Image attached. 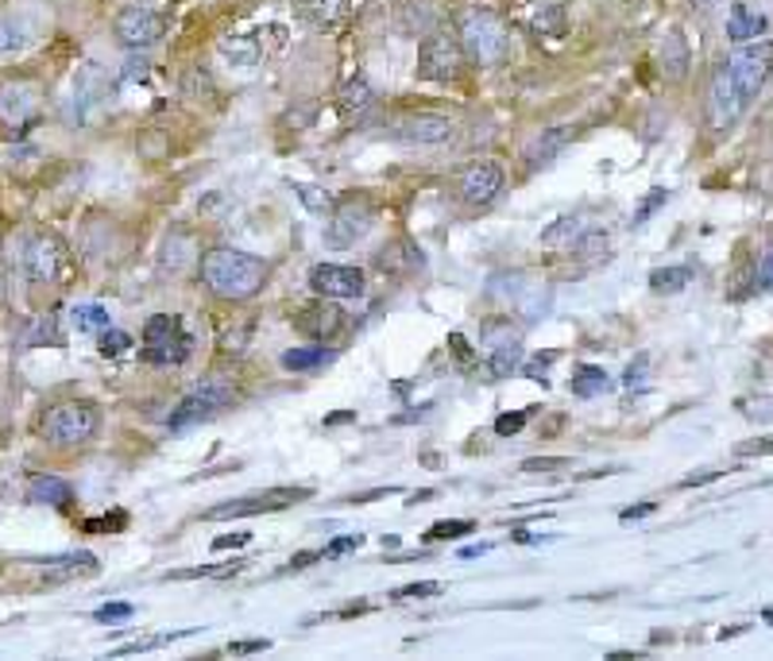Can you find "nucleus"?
<instances>
[{"mask_svg":"<svg viewBox=\"0 0 773 661\" xmlns=\"http://www.w3.org/2000/svg\"><path fill=\"white\" fill-rule=\"evenodd\" d=\"M754 290H773V252H765L758 260V272H754Z\"/></svg>","mask_w":773,"mask_h":661,"instance_id":"a18cd8bd","label":"nucleus"},{"mask_svg":"<svg viewBox=\"0 0 773 661\" xmlns=\"http://www.w3.org/2000/svg\"><path fill=\"white\" fill-rule=\"evenodd\" d=\"M460 47L476 67H503L510 55V27L499 12L492 9H468L460 16Z\"/></svg>","mask_w":773,"mask_h":661,"instance_id":"f03ea898","label":"nucleus"},{"mask_svg":"<svg viewBox=\"0 0 773 661\" xmlns=\"http://www.w3.org/2000/svg\"><path fill=\"white\" fill-rule=\"evenodd\" d=\"M97 348H101V357H124L128 348H132V337L109 325V329L101 333V340H97Z\"/></svg>","mask_w":773,"mask_h":661,"instance_id":"4c0bfd02","label":"nucleus"},{"mask_svg":"<svg viewBox=\"0 0 773 661\" xmlns=\"http://www.w3.org/2000/svg\"><path fill=\"white\" fill-rule=\"evenodd\" d=\"M128 518L124 515H112V518H94V522H85V530H89V534H97V530H120V526H124Z\"/></svg>","mask_w":773,"mask_h":661,"instance_id":"603ef678","label":"nucleus"},{"mask_svg":"<svg viewBox=\"0 0 773 661\" xmlns=\"http://www.w3.org/2000/svg\"><path fill=\"white\" fill-rule=\"evenodd\" d=\"M739 457H770L773 453V437H758V441H742L739 449Z\"/></svg>","mask_w":773,"mask_h":661,"instance_id":"09e8293b","label":"nucleus"},{"mask_svg":"<svg viewBox=\"0 0 773 661\" xmlns=\"http://www.w3.org/2000/svg\"><path fill=\"white\" fill-rule=\"evenodd\" d=\"M190 348H194V340L174 314H155L144 325V360H152V364L179 368L190 360Z\"/></svg>","mask_w":773,"mask_h":661,"instance_id":"20e7f679","label":"nucleus"},{"mask_svg":"<svg viewBox=\"0 0 773 661\" xmlns=\"http://www.w3.org/2000/svg\"><path fill=\"white\" fill-rule=\"evenodd\" d=\"M487 550H492V545H468L464 557H480V553H487Z\"/></svg>","mask_w":773,"mask_h":661,"instance_id":"bf43d9fd","label":"nucleus"},{"mask_svg":"<svg viewBox=\"0 0 773 661\" xmlns=\"http://www.w3.org/2000/svg\"><path fill=\"white\" fill-rule=\"evenodd\" d=\"M352 414H333V418H325V425H340V422H349Z\"/></svg>","mask_w":773,"mask_h":661,"instance_id":"052dcab7","label":"nucleus"},{"mask_svg":"<svg viewBox=\"0 0 773 661\" xmlns=\"http://www.w3.org/2000/svg\"><path fill=\"white\" fill-rule=\"evenodd\" d=\"M449 345L457 348V357H460V360H468V357H472V352H468V340L460 337V333H452V337H449Z\"/></svg>","mask_w":773,"mask_h":661,"instance_id":"6e6d98bb","label":"nucleus"},{"mask_svg":"<svg viewBox=\"0 0 773 661\" xmlns=\"http://www.w3.org/2000/svg\"><path fill=\"white\" fill-rule=\"evenodd\" d=\"M642 653H630V650H615V653H607V661H638Z\"/></svg>","mask_w":773,"mask_h":661,"instance_id":"13d9d810","label":"nucleus"},{"mask_svg":"<svg viewBox=\"0 0 773 661\" xmlns=\"http://www.w3.org/2000/svg\"><path fill=\"white\" fill-rule=\"evenodd\" d=\"M132 615H136L132 603H105V608H97V623H124Z\"/></svg>","mask_w":773,"mask_h":661,"instance_id":"79ce46f5","label":"nucleus"},{"mask_svg":"<svg viewBox=\"0 0 773 661\" xmlns=\"http://www.w3.org/2000/svg\"><path fill=\"white\" fill-rule=\"evenodd\" d=\"M62 260H67V252H62V244L55 237H35L32 244H27L24 252V275L32 283H55L62 272Z\"/></svg>","mask_w":773,"mask_h":661,"instance_id":"dca6fc26","label":"nucleus"},{"mask_svg":"<svg viewBox=\"0 0 773 661\" xmlns=\"http://www.w3.org/2000/svg\"><path fill=\"white\" fill-rule=\"evenodd\" d=\"M476 530V522L472 518H445V522H434L430 530H425V538L430 542H452V538H464Z\"/></svg>","mask_w":773,"mask_h":661,"instance_id":"f704fd0d","label":"nucleus"},{"mask_svg":"<svg viewBox=\"0 0 773 661\" xmlns=\"http://www.w3.org/2000/svg\"><path fill=\"white\" fill-rule=\"evenodd\" d=\"M607 387H612V375H607L604 368H595V364L572 368L569 390L577 395V399H595V395H604Z\"/></svg>","mask_w":773,"mask_h":661,"instance_id":"a878e982","label":"nucleus"},{"mask_svg":"<svg viewBox=\"0 0 773 661\" xmlns=\"http://www.w3.org/2000/svg\"><path fill=\"white\" fill-rule=\"evenodd\" d=\"M689 283H692L689 267H657V272L650 275V290H654V295H680Z\"/></svg>","mask_w":773,"mask_h":661,"instance_id":"c756f323","label":"nucleus"},{"mask_svg":"<svg viewBox=\"0 0 773 661\" xmlns=\"http://www.w3.org/2000/svg\"><path fill=\"white\" fill-rule=\"evenodd\" d=\"M325 360H329L325 348H287V352H282V368H287V372H314Z\"/></svg>","mask_w":773,"mask_h":661,"instance_id":"2f4dec72","label":"nucleus"},{"mask_svg":"<svg viewBox=\"0 0 773 661\" xmlns=\"http://www.w3.org/2000/svg\"><path fill=\"white\" fill-rule=\"evenodd\" d=\"M70 325H74L77 333H105L109 329V310L97 302H77L74 310H70Z\"/></svg>","mask_w":773,"mask_h":661,"instance_id":"c85d7f7f","label":"nucleus"},{"mask_svg":"<svg viewBox=\"0 0 773 661\" xmlns=\"http://www.w3.org/2000/svg\"><path fill=\"white\" fill-rule=\"evenodd\" d=\"M557 468H569V457H530V460H522V472L527 476L557 472Z\"/></svg>","mask_w":773,"mask_h":661,"instance_id":"a19ab883","label":"nucleus"},{"mask_svg":"<svg viewBox=\"0 0 773 661\" xmlns=\"http://www.w3.org/2000/svg\"><path fill=\"white\" fill-rule=\"evenodd\" d=\"M720 468H708V472H697V476H685L680 480V488H704V483H712V480H720Z\"/></svg>","mask_w":773,"mask_h":661,"instance_id":"864d4df0","label":"nucleus"},{"mask_svg":"<svg viewBox=\"0 0 773 661\" xmlns=\"http://www.w3.org/2000/svg\"><path fill=\"white\" fill-rule=\"evenodd\" d=\"M445 588L437 580H422V585H407L395 592V600H430V596H442Z\"/></svg>","mask_w":773,"mask_h":661,"instance_id":"ea45409f","label":"nucleus"},{"mask_svg":"<svg viewBox=\"0 0 773 661\" xmlns=\"http://www.w3.org/2000/svg\"><path fill=\"white\" fill-rule=\"evenodd\" d=\"M665 202H669V190H662V187L650 190V194L642 197V205H638V209H635V225H647V220L654 217V213L662 209Z\"/></svg>","mask_w":773,"mask_h":661,"instance_id":"58836bf2","label":"nucleus"},{"mask_svg":"<svg viewBox=\"0 0 773 661\" xmlns=\"http://www.w3.org/2000/svg\"><path fill=\"white\" fill-rule=\"evenodd\" d=\"M197 267H202L205 287L225 302H247L267 283V263L252 252H240V248H213L197 260Z\"/></svg>","mask_w":773,"mask_h":661,"instance_id":"f257e3e1","label":"nucleus"},{"mask_svg":"<svg viewBox=\"0 0 773 661\" xmlns=\"http://www.w3.org/2000/svg\"><path fill=\"white\" fill-rule=\"evenodd\" d=\"M565 32H569V12H565V4H545V9H538L534 20H530V35H534V39H561Z\"/></svg>","mask_w":773,"mask_h":661,"instance_id":"393cba45","label":"nucleus"},{"mask_svg":"<svg viewBox=\"0 0 773 661\" xmlns=\"http://www.w3.org/2000/svg\"><path fill=\"white\" fill-rule=\"evenodd\" d=\"M647 368H650V360H647V357H638L635 364L627 368V375H623V383H627V387H638V383H647Z\"/></svg>","mask_w":773,"mask_h":661,"instance_id":"8fccbe9b","label":"nucleus"},{"mask_svg":"<svg viewBox=\"0 0 773 661\" xmlns=\"http://www.w3.org/2000/svg\"><path fill=\"white\" fill-rule=\"evenodd\" d=\"M302 16L322 32H329L349 16V0H302Z\"/></svg>","mask_w":773,"mask_h":661,"instance_id":"bb28decb","label":"nucleus"},{"mask_svg":"<svg viewBox=\"0 0 773 661\" xmlns=\"http://www.w3.org/2000/svg\"><path fill=\"white\" fill-rule=\"evenodd\" d=\"M553 360H557V352H542V357H534L527 364V380H534V383H542L545 380V372L553 368Z\"/></svg>","mask_w":773,"mask_h":661,"instance_id":"de8ad7c7","label":"nucleus"},{"mask_svg":"<svg viewBox=\"0 0 773 661\" xmlns=\"http://www.w3.org/2000/svg\"><path fill=\"white\" fill-rule=\"evenodd\" d=\"M689 67H692V51H689V39L669 27L657 43V70H662L665 82H685L689 77Z\"/></svg>","mask_w":773,"mask_h":661,"instance_id":"a211bd4d","label":"nucleus"},{"mask_svg":"<svg viewBox=\"0 0 773 661\" xmlns=\"http://www.w3.org/2000/svg\"><path fill=\"white\" fill-rule=\"evenodd\" d=\"M654 510H657V503H638V507H627V510H623V522H635V518H647V515H654Z\"/></svg>","mask_w":773,"mask_h":661,"instance_id":"5fc2aeb1","label":"nucleus"},{"mask_svg":"<svg viewBox=\"0 0 773 661\" xmlns=\"http://www.w3.org/2000/svg\"><path fill=\"white\" fill-rule=\"evenodd\" d=\"M252 542V534L247 530H240V534H221V538H213V550L221 553V550H237V545H247Z\"/></svg>","mask_w":773,"mask_h":661,"instance_id":"3c124183","label":"nucleus"},{"mask_svg":"<svg viewBox=\"0 0 773 661\" xmlns=\"http://www.w3.org/2000/svg\"><path fill=\"white\" fill-rule=\"evenodd\" d=\"M527 418H530V410H515V414H499V418H495V433H499V437H510V433H519L522 425H527Z\"/></svg>","mask_w":773,"mask_h":661,"instance_id":"37998d69","label":"nucleus"},{"mask_svg":"<svg viewBox=\"0 0 773 661\" xmlns=\"http://www.w3.org/2000/svg\"><path fill=\"white\" fill-rule=\"evenodd\" d=\"M607 248H612V240H607V232H600V229H584V232H580V240L569 248V252H577L580 260H600V255H607Z\"/></svg>","mask_w":773,"mask_h":661,"instance_id":"c9c22d12","label":"nucleus"},{"mask_svg":"<svg viewBox=\"0 0 773 661\" xmlns=\"http://www.w3.org/2000/svg\"><path fill=\"white\" fill-rule=\"evenodd\" d=\"M372 220H375V209H372V202H367L364 194L345 197V202H337L333 205V213H329V225H325V244H329L333 252L352 248L357 240L367 237Z\"/></svg>","mask_w":773,"mask_h":661,"instance_id":"6e6552de","label":"nucleus"},{"mask_svg":"<svg viewBox=\"0 0 773 661\" xmlns=\"http://www.w3.org/2000/svg\"><path fill=\"white\" fill-rule=\"evenodd\" d=\"M232 395H237V390H232L229 380H221V375H209V380H202L194 390H190L179 407L170 410V425H174V430H186V425L205 422V418H213V414H221V410L232 402Z\"/></svg>","mask_w":773,"mask_h":661,"instance_id":"0eeeda50","label":"nucleus"},{"mask_svg":"<svg viewBox=\"0 0 773 661\" xmlns=\"http://www.w3.org/2000/svg\"><path fill=\"white\" fill-rule=\"evenodd\" d=\"M290 190L298 194V202L306 205L310 213H317V217H325V213H333V194L329 190H322V187H310V182H290Z\"/></svg>","mask_w":773,"mask_h":661,"instance_id":"473e14b6","label":"nucleus"},{"mask_svg":"<svg viewBox=\"0 0 773 661\" xmlns=\"http://www.w3.org/2000/svg\"><path fill=\"white\" fill-rule=\"evenodd\" d=\"M112 32H117L120 47H128V51H147L167 32V16L147 9V4H128L117 16V24H112Z\"/></svg>","mask_w":773,"mask_h":661,"instance_id":"9d476101","label":"nucleus"},{"mask_svg":"<svg viewBox=\"0 0 773 661\" xmlns=\"http://www.w3.org/2000/svg\"><path fill=\"white\" fill-rule=\"evenodd\" d=\"M762 623H770V627H773V608H765V611H762Z\"/></svg>","mask_w":773,"mask_h":661,"instance_id":"680f3d73","label":"nucleus"},{"mask_svg":"<svg viewBox=\"0 0 773 661\" xmlns=\"http://www.w3.org/2000/svg\"><path fill=\"white\" fill-rule=\"evenodd\" d=\"M310 488H267V492H252V495H240V500H229L221 507L205 510L209 522H225V518H252V515H271V510H282L290 503H302L310 500Z\"/></svg>","mask_w":773,"mask_h":661,"instance_id":"1a4fd4ad","label":"nucleus"},{"mask_svg":"<svg viewBox=\"0 0 773 661\" xmlns=\"http://www.w3.org/2000/svg\"><path fill=\"white\" fill-rule=\"evenodd\" d=\"M692 4H697V9H712L715 0H692Z\"/></svg>","mask_w":773,"mask_h":661,"instance_id":"e2e57ef3","label":"nucleus"},{"mask_svg":"<svg viewBox=\"0 0 773 661\" xmlns=\"http://www.w3.org/2000/svg\"><path fill=\"white\" fill-rule=\"evenodd\" d=\"M310 290L322 298H333V302L360 298L364 295V272L349 267V263H317L314 272H310Z\"/></svg>","mask_w":773,"mask_h":661,"instance_id":"f8f14e48","label":"nucleus"},{"mask_svg":"<svg viewBox=\"0 0 773 661\" xmlns=\"http://www.w3.org/2000/svg\"><path fill=\"white\" fill-rule=\"evenodd\" d=\"M727 70H732L739 94L747 97V105H750L758 94H762L765 82H770V74H773V43L770 39L739 43V47L727 55Z\"/></svg>","mask_w":773,"mask_h":661,"instance_id":"423d86ee","label":"nucleus"},{"mask_svg":"<svg viewBox=\"0 0 773 661\" xmlns=\"http://www.w3.org/2000/svg\"><path fill=\"white\" fill-rule=\"evenodd\" d=\"M360 545H364V534H345V538H337V542L325 545V557H340V553L360 550Z\"/></svg>","mask_w":773,"mask_h":661,"instance_id":"49530a36","label":"nucleus"},{"mask_svg":"<svg viewBox=\"0 0 773 661\" xmlns=\"http://www.w3.org/2000/svg\"><path fill=\"white\" fill-rule=\"evenodd\" d=\"M742 112H747V97L739 94L732 70L723 62L712 74V85H708V124H712L715 132H727V128L739 124Z\"/></svg>","mask_w":773,"mask_h":661,"instance_id":"9b49d317","label":"nucleus"},{"mask_svg":"<svg viewBox=\"0 0 773 661\" xmlns=\"http://www.w3.org/2000/svg\"><path fill=\"white\" fill-rule=\"evenodd\" d=\"M39 117V89L27 82H9L0 85V124L24 128Z\"/></svg>","mask_w":773,"mask_h":661,"instance_id":"2eb2a0df","label":"nucleus"},{"mask_svg":"<svg viewBox=\"0 0 773 661\" xmlns=\"http://www.w3.org/2000/svg\"><path fill=\"white\" fill-rule=\"evenodd\" d=\"M503 194V167L495 159L472 163L460 175V202L464 205H492Z\"/></svg>","mask_w":773,"mask_h":661,"instance_id":"4468645a","label":"nucleus"},{"mask_svg":"<svg viewBox=\"0 0 773 661\" xmlns=\"http://www.w3.org/2000/svg\"><path fill=\"white\" fill-rule=\"evenodd\" d=\"M221 55L232 62V67H255V62L264 59V51H259L252 39H232V35L229 39H221Z\"/></svg>","mask_w":773,"mask_h":661,"instance_id":"72a5a7b5","label":"nucleus"},{"mask_svg":"<svg viewBox=\"0 0 773 661\" xmlns=\"http://www.w3.org/2000/svg\"><path fill=\"white\" fill-rule=\"evenodd\" d=\"M372 105H375V89H372V82H367L364 74L349 77V82L340 85L337 109H340V117H345V120H352V117H364V112L372 109Z\"/></svg>","mask_w":773,"mask_h":661,"instance_id":"412c9836","label":"nucleus"},{"mask_svg":"<svg viewBox=\"0 0 773 661\" xmlns=\"http://www.w3.org/2000/svg\"><path fill=\"white\" fill-rule=\"evenodd\" d=\"M294 329L310 340H333L345 329V314H340V305H333V298H325V302L310 305L294 317Z\"/></svg>","mask_w":773,"mask_h":661,"instance_id":"f3484780","label":"nucleus"},{"mask_svg":"<svg viewBox=\"0 0 773 661\" xmlns=\"http://www.w3.org/2000/svg\"><path fill=\"white\" fill-rule=\"evenodd\" d=\"M464 47H460V35L449 32V27H437L422 39L418 47V77L425 82H457L460 70H464Z\"/></svg>","mask_w":773,"mask_h":661,"instance_id":"7ed1b4c3","label":"nucleus"},{"mask_svg":"<svg viewBox=\"0 0 773 661\" xmlns=\"http://www.w3.org/2000/svg\"><path fill=\"white\" fill-rule=\"evenodd\" d=\"M580 232H584V220L580 217H561V220H553L549 229L542 232V248H549V252H569L572 244L580 240Z\"/></svg>","mask_w":773,"mask_h":661,"instance_id":"cd10ccee","label":"nucleus"},{"mask_svg":"<svg viewBox=\"0 0 773 661\" xmlns=\"http://www.w3.org/2000/svg\"><path fill=\"white\" fill-rule=\"evenodd\" d=\"M94 573H97V557L85 550L59 553V557L43 561V580H74V577H94Z\"/></svg>","mask_w":773,"mask_h":661,"instance_id":"aec40b11","label":"nucleus"},{"mask_svg":"<svg viewBox=\"0 0 773 661\" xmlns=\"http://www.w3.org/2000/svg\"><path fill=\"white\" fill-rule=\"evenodd\" d=\"M572 136H577V128H569V124H561V128H545L542 136H534L527 144V155H522V159H527V167H545V163H553L557 159V155L565 152V147L572 144Z\"/></svg>","mask_w":773,"mask_h":661,"instance_id":"6ab92c4d","label":"nucleus"},{"mask_svg":"<svg viewBox=\"0 0 773 661\" xmlns=\"http://www.w3.org/2000/svg\"><path fill=\"white\" fill-rule=\"evenodd\" d=\"M452 132H457V124H452L449 117H442V112H410V117H402L399 128H395V136H399L402 144H418V147L449 144Z\"/></svg>","mask_w":773,"mask_h":661,"instance_id":"ddd939ff","label":"nucleus"},{"mask_svg":"<svg viewBox=\"0 0 773 661\" xmlns=\"http://www.w3.org/2000/svg\"><path fill=\"white\" fill-rule=\"evenodd\" d=\"M97 425H101V414H97L94 402H62L47 414V441H51L55 449H74V445H85V441H94Z\"/></svg>","mask_w":773,"mask_h":661,"instance_id":"39448f33","label":"nucleus"},{"mask_svg":"<svg viewBox=\"0 0 773 661\" xmlns=\"http://www.w3.org/2000/svg\"><path fill=\"white\" fill-rule=\"evenodd\" d=\"M519 360H522V345L519 337H510V333L487 348V368H492L495 380H510V372L519 368Z\"/></svg>","mask_w":773,"mask_h":661,"instance_id":"b1692460","label":"nucleus"},{"mask_svg":"<svg viewBox=\"0 0 773 661\" xmlns=\"http://www.w3.org/2000/svg\"><path fill=\"white\" fill-rule=\"evenodd\" d=\"M190 244H194L190 237H170L167 248H162V272L179 275L182 267H190V263H194V255H182V248H190Z\"/></svg>","mask_w":773,"mask_h":661,"instance_id":"e433bc0d","label":"nucleus"},{"mask_svg":"<svg viewBox=\"0 0 773 661\" xmlns=\"http://www.w3.org/2000/svg\"><path fill=\"white\" fill-rule=\"evenodd\" d=\"M271 650V638H240V642H229L232 658H244V653H264Z\"/></svg>","mask_w":773,"mask_h":661,"instance_id":"c03bdc74","label":"nucleus"},{"mask_svg":"<svg viewBox=\"0 0 773 661\" xmlns=\"http://www.w3.org/2000/svg\"><path fill=\"white\" fill-rule=\"evenodd\" d=\"M27 503H35V507H59L62 510L70 503V483L59 480V476H47V472L32 476V480H27Z\"/></svg>","mask_w":773,"mask_h":661,"instance_id":"4be33fe9","label":"nucleus"},{"mask_svg":"<svg viewBox=\"0 0 773 661\" xmlns=\"http://www.w3.org/2000/svg\"><path fill=\"white\" fill-rule=\"evenodd\" d=\"M322 557V553H294V557H290V568H306L310 561H317Z\"/></svg>","mask_w":773,"mask_h":661,"instance_id":"4d7b16f0","label":"nucleus"},{"mask_svg":"<svg viewBox=\"0 0 773 661\" xmlns=\"http://www.w3.org/2000/svg\"><path fill=\"white\" fill-rule=\"evenodd\" d=\"M27 39H32V32H27L24 20H16V16H4V20H0V55L24 51Z\"/></svg>","mask_w":773,"mask_h":661,"instance_id":"7c9ffc66","label":"nucleus"},{"mask_svg":"<svg viewBox=\"0 0 773 661\" xmlns=\"http://www.w3.org/2000/svg\"><path fill=\"white\" fill-rule=\"evenodd\" d=\"M765 35V16L762 12H754L750 4H735L732 12H727V39L739 47V43H750V39H762Z\"/></svg>","mask_w":773,"mask_h":661,"instance_id":"5701e85b","label":"nucleus"}]
</instances>
